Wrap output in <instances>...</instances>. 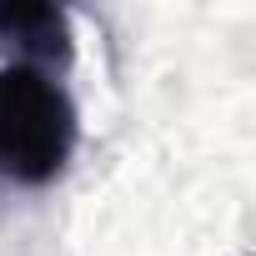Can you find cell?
Returning a JSON list of instances; mask_svg holds the SVG:
<instances>
[{
  "label": "cell",
  "mask_w": 256,
  "mask_h": 256,
  "mask_svg": "<svg viewBox=\"0 0 256 256\" xmlns=\"http://www.w3.org/2000/svg\"><path fill=\"white\" fill-rule=\"evenodd\" d=\"M76 146L80 110L66 86V70L6 50L0 56V181L40 191L66 176Z\"/></svg>",
  "instance_id": "6da1fadb"
},
{
  "label": "cell",
  "mask_w": 256,
  "mask_h": 256,
  "mask_svg": "<svg viewBox=\"0 0 256 256\" xmlns=\"http://www.w3.org/2000/svg\"><path fill=\"white\" fill-rule=\"evenodd\" d=\"M0 46L20 50L30 60H46L56 70H70L76 60L70 16L56 6H0Z\"/></svg>",
  "instance_id": "7a4b0ae2"
}]
</instances>
